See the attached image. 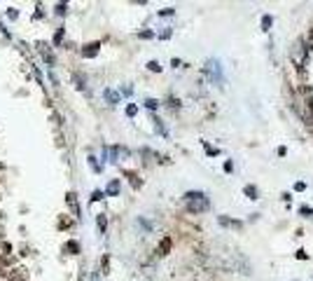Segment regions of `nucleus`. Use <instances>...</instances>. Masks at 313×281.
<instances>
[{
    "label": "nucleus",
    "mask_w": 313,
    "mask_h": 281,
    "mask_svg": "<svg viewBox=\"0 0 313 281\" xmlns=\"http://www.w3.org/2000/svg\"><path fill=\"white\" fill-rule=\"evenodd\" d=\"M206 73H208V78L213 84H224V73H222V66L218 59H208V64H206Z\"/></svg>",
    "instance_id": "2"
},
{
    "label": "nucleus",
    "mask_w": 313,
    "mask_h": 281,
    "mask_svg": "<svg viewBox=\"0 0 313 281\" xmlns=\"http://www.w3.org/2000/svg\"><path fill=\"white\" fill-rule=\"evenodd\" d=\"M271 24H274V17H271V14H264V17H262V31L269 33V31H271Z\"/></svg>",
    "instance_id": "4"
},
{
    "label": "nucleus",
    "mask_w": 313,
    "mask_h": 281,
    "mask_svg": "<svg viewBox=\"0 0 313 281\" xmlns=\"http://www.w3.org/2000/svg\"><path fill=\"white\" fill-rule=\"evenodd\" d=\"M243 192L248 195V199H260V190H257L255 185H246L243 187Z\"/></svg>",
    "instance_id": "3"
},
{
    "label": "nucleus",
    "mask_w": 313,
    "mask_h": 281,
    "mask_svg": "<svg viewBox=\"0 0 313 281\" xmlns=\"http://www.w3.org/2000/svg\"><path fill=\"white\" fill-rule=\"evenodd\" d=\"M299 214L304 215V218H311V215H313V209H309V206H299Z\"/></svg>",
    "instance_id": "7"
},
{
    "label": "nucleus",
    "mask_w": 313,
    "mask_h": 281,
    "mask_svg": "<svg viewBox=\"0 0 313 281\" xmlns=\"http://www.w3.org/2000/svg\"><path fill=\"white\" fill-rule=\"evenodd\" d=\"M117 192H119V181H112L108 185V195H117Z\"/></svg>",
    "instance_id": "6"
},
{
    "label": "nucleus",
    "mask_w": 313,
    "mask_h": 281,
    "mask_svg": "<svg viewBox=\"0 0 313 281\" xmlns=\"http://www.w3.org/2000/svg\"><path fill=\"white\" fill-rule=\"evenodd\" d=\"M185 201H187V209L192 214H201V211H208L210 209V201L203 192H187L185 195Z\"/></svg>",
    "instance_id": "1"
},
{
    "label": "nucleus",
    "mask_w": 313,
    "mask_h": 281,
    "mask_svg": "<svg viewBox=\"0 0 313 281\" xmlns=\"http://www.w3.org/2000/svg\"><path fill=\"white\" fill-rule=\"evenodd\" d=\"M145 106L150 108V110H155V108H156V106H159V103H156L155 99H147V101H145Z\"/></svg>",
    "instance_id": "8"
},
{
    "label": "nucleus",
    "mask_w": 313,
    "mask_h": 281,
    "mask_svg": "<svg viewBox=\"0 0 313 281\" xmlns=\"http://www.w3.org/2000/svg\"><path fill=\"white\" fill-rule=\"evenodd\" d=\"M126 115H136V106H129V108H126Z\"/></svg>",
    "instance_id": "11"
},
{
    "label": "nucleus",
    "mask_w": 313,
    "mask_h": 281,
    "mask_svg": "<svg viewBox=\"0 0 313 281\" xmlns=\"http://www.w3.org/2000/svg\"><path fill=\"white\" fill-rule=\"evenodd\" d=\"M159 14H161V17H169V14H173V7H166V10H161Z\"/></svg>",
    "instance_id": "10"
},
{
    "label": "nucleus",
    "mask_w": 313,
    "mask_h": 281,
    "mask_svg": "<svg viewBox=\"0 0 313 281\" xmlns=\"http://www.w3.org/2000/svg\"><path fill=\"white\" fill-rule=\"evenodd\" d=\"M92 281H101V277H98V272H94V274H92Z\"/></svg>",
    "instance_id": "12"
},
{
    "label": "nucleus",
    "mask_w": 313,
    "mask_h": 281,
    "mask_svg": "<svg viewBox=\"0 0 313 281\" xmlns=\"http://www.w3.org/2000/svg\"><path fill=\"white\" fill-rule=\"evenodd\" d=\"M147 68H150V70H161L159 61H150V64H147Z\"/></svg>",
    "instance_id": "9"
},
{
    "label": "nucleus",
    "mask_w": 313,
    "mask_h": 281,
    "mask_svg": "<svg viewBox=\"0 0 313 281\" xmlns=\"http://www.w3.org/2000/svg\"><path fill=\"white\" fill-rule=\"evenodd\" d=\"M105 99H108V103H117L119 101V96L112 89H105Z\"/></svg>",
    "instance_id": "5"
}]
</instances>
